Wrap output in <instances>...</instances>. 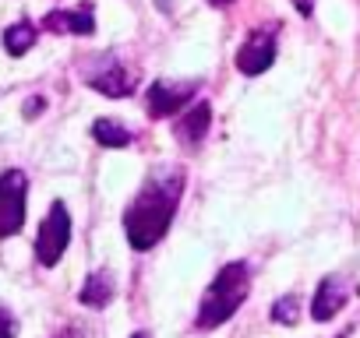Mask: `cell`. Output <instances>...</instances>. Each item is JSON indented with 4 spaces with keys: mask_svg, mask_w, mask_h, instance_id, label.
I'll return each mask as SVG.
<instances>
[{
    "mask_svg": "<svg viewBox=\"0 0 360 338\" xmlns=\"http://www.w3.org/2000/svg\"><path fill=\"white\" fill-rule=\"evenodd\" d=\"M68 243H71V212L64 201H53L39 226V236H36V261L43 268H53L64 257Z\"/></svg>",
    "mask_w": 360,
    "mask_h": 338,
    "instance_id": "6",
    "label": "cell"
},
{
    "mask_svg": "<svg viewBox=\"0 0 360 338\" xmlns=\"http://www.w3.org/2000/svg\"><path fill=\"white\" fill-rule=\"evenodd\" d=\"M78 74H82V81L92 92H99L106 99L134 95L138 92V78H141V71L134 64H127L120 53H85L78 60Z\"/></svg>",
    "mask_w": 360,
    "mask_h": 338,
    "instance_id": "3",
    "label": "cell"
},
{
    "mask_svg": "<svg viewBox=\"0 0 360 338\" xmlns=\"http://www.w3.org/2000/svg\"><path fill=\"white\" fill-rule=\"evenodd\" d=\"M202 81H152L145 88V113L152 120H166V116H180L195 99H198Z\"/></svg>",
    "mask_w": 360,
    "mask_h": 338,
    "instance_id": "5",
    "label": "cell"
},
{
    "mask_svg": "<svg viewBox=\"0 0 360 338\" xmlns=\"http://www.w3.org/2000/svg\"><path fill=\"white\" fill-rule=\"evenodd\" d=\"M29 208V177L25 169H4L0 173V240L18 236Z\"/></svg>",
    "mask_w": 360,
    "mask_h": 338,
    "instance_id": "4",
    "label": "cell"
},
{
    "mask_svg": "<svg viewBox=\"0 0 360 338\" xmlns=\"http://www.w3.org/2000/svg\"><path fill=\"white\" fill-rule=\"evenodd\" d=\"M209 130H212V106L209 102H191L184 113L173 120V137H176L180 148H188V151L202 148Z\"/></svg>",
    "mask_w": 360,
    "mask_h": 338,
    "instance_id": "9",
    "label": "cell"
},
{
    "mask_svg": "<svg viewBox=\"0 0 360 338\" xmlns=\"http://www.w3.org/2000/svg\"><path fill=\"white\" fill-rule=\"evenodd\" d=\"M184 187H188V173H184V165H173V162L155 165L145 177L134 201L124 208V236L131 250L145 254L155 243H162L180 208V198H184Z\"/></svg>",
    "mask_w": 360,
    "mask_h": 338,
    "instance_id": "1",
    "label": "cell"
},
{
    "mask_svg": "<svg viewBox=\"0 0 360 338\" xmlns=\"http://www.w3.org/2000/svg\"><path fill=\"white\" fill-rule=\"evenodd\" d=\"M18 334V320L8 306H0V338H15Z\"/></svg>",
    "mask_w": 360,
    "mask_h": 338,
    "instance_id": "15",
    "label": "cell"
},
{
    "mask_svg": "<svg viewBox=\"0 0 360 338\" xmlns=\"http://www.w3.org/2000/svg\"><path fill=\"white\" fill-rule=\"evenodd\" d=\"M293 4H297V11H300L304 18H311V15H314V0H293Z\"/></svg>",
    "mask_w": 360,
    "mask_h": 338,
    "instance_id": "17",
    "label": "cell"
},
{
    "mask_svg": "<svg viewBox=\"0 0 360 338\" xmlns=\"http://www.w3.org/2000/svg\"><path fill=\"white\" fill-rule=\"evenodd\" d=\"M92 137H96L103 148H127V144L134 141V134H131L124 123H117V120H96V123H92Z\"/></svg>",
    "mask_w": 360,
    "mask_h": 338,
    "instance_id": "13",
    "label": "cell"
},
{
    "mask_svg": "<svg viewBox=\"0 0 360 338\" xmlns=\"http://www.w3.org/2000/svg\"><path fill=\"white\" fill-rule=\"evenodd\" d=\"M276 43H279V25H262L251 29L244 46L237 50V71L244 78H258L276 64Z\"/></svg>",
    "mask_w": 360,
    "mask_h": 338,
    "instance_id": "7",
    "label": "cell"
},
{
    "mask_svg": "<svg viewBox=\"0 0 360 338\" xmlns=\"http://www.w3.org/2000/svg\"><path fill=\"white\" fill-rule=\"evenodd\" d=\"M43 32H53V36H92L96 32V15H92V4L85 8H57L43 18L39 25Z\"/></svg>",
    "mask_w": 360,
    "mask_h": 338,
    "instance_id": "10",
    "label": "cell"
},
{
    "mask_svg": "<svg viewBox=\"0 0 360 338\" xmlns=\"http://www.w3.org/2000/svg\"><path fill=\"white\" fill-rule=\"evenodd\" d=\"M272 320L276 324H297L300 320V296H283L272 303Z\"/></svg>",
    "mask_w": 360,
    "mask_h": 338,
    "instance_id": "14",
    "label": "cell"
},
{
    "mask_svg": "<svg viewBox=\"0 0 360 338\" xmlns=\"http://www.w3.org/2000/svg\"><path fill=\"white\" fill-rule=\"evenodd\" d=\"M36 39H39V29L32 22H15L11 29H4V50L11 57H25L36 46Z\"/></svg>",
    "mask_w": 360,
    "mask_h": 338,
    "instance_id": "12",
    "label": "cell"
},
{
    "mask_svg": "<svg viewBox=\"0 0 360 338\" xmlns=\"http://www.w3.org/2000/svg\"><path fill=\"white\" fill-rule=\"evenodd\" d=\"M251 296V268L248 261H230L216 271V278L209 282L202 303H198V313H195V327L198 331H216L223 327L240 306L244 299Z\"/></svg>",
    "mask_w": 360,
    "mask_h": 338,
    "instance_id": "2",
    "label": "cell"
},
{
    "mask_svg": "<svg viewBox=\"0 0 360 338\" xmlns=\"http://www.w3.org/2000/svg\"><path fill=\"white\" fill-rule=\"evenodd\" d=\"M209 4H212V8H230L233 0H209Z\"/></svg>",
    "mask_w": 360,
    "mask_h": 338,
    "instance_id": "19",
    "label": "cell"
},
{
    "mask_svg": "<svg viewBox=\"0 0 360 338\" xmlns=\"http://www.w3.org/2000/svg\"><path fill=\"white\" fill-rule=\"evenodd\" d=\"M43 106H46L43 99H29V102H25V116H29V120H32V116H39L36 109H43Z\"/></svg>",
    "mask_w": 360,
    "mask_h": 338,
    "instance_id": "18",
    "label": "cell"
},
{
    "mask_svg": "<svg viewBox=\"0 0 360 338\" xmlns=\"http://www.w3.org/2000/svg\"><path fill=\"white\" fill-rule=\"evenodd\" d=\"M349 296H353V282L346 278V275H325L321 282H318V289H314V299H311V317L318 320V324H325V320H332L346 303H349Z\"/></svg>",
    "mask_w": 360,
    "mask_h": 338,
    "instance_id": "8",
    "label": "cell"
},
{
    "mask_svg": "<svg viewBox=\"0 0 360 338\" xmlns=\"http://www.w3.org/2000/svg\"><path fill=\"white\" fill-rule=\"evenodd\" d=\"M131 338H152V334H148V331H134Z\"/></svg>",
    "mask_w": 360,
    "mask_h": 338,
    "instance_id": "20",
    "label": "cell"
},
{
    "mask_svg": "<svg viewBox=\"0 0 360 338\" xmlns=\"http://www.w3.org/2000/svg\"><path fill=\"white\" fill-rule=\"evenodd\" d=\"M113 292H117L113 271L99 268V271H92V275L82 282V289H78V303H82V306H92V310H103V306L113 299Z\"/></svg>",
    "mask_w": 360,
    "mask_h": 338,
    "instance_id": "11",
    "label": "cell"
},
{
    "mask_svg": "<svg viewBox=\"0 0 360 338\" xmlns=\"http://www.w3.org/2000/svg\"><path fill=\"white\" fill-rule=\"evenodd\" d=\"M53 338H89V327H82V324H68V327H60Z\"/></svg>",
    "mask_w": 360,
    "mask_h": 338,
    "instance_id": "16",
    "label": "cell"
}]
</instances>
